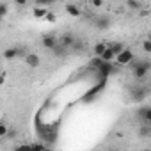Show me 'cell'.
<instances>
[{
  "label": "cell",
  "mask_w": 151,
  "mask_h": 151,
  "mask_svg": "<svg viewBox=\"0 0 151 151\" xmlns=\"http://www.w3.org/2000/svg\"><path fill=\"white\" fill-rule=\"evenodd\" d=\"M128 69L133 73V77L137 80H142L147 77V73L151 71V60L149 59H133L128 64Z\"/></svg>",
  "instance_id": "cell-1"
},
{
  "label": "cell",
  "mask_w": 151,
  "mask_h": 151,
  "mask_svg": "<svg viewBox=\"0 0 151 151\" xmlns=\"http://www.w3.org/2000/svg\"><path fill=\"white\" fill-rule=\"evenodd\" d=\"M146 96H147V87H144V86H133V87H130V98H132V101L140 103L142 100H146Z\"/></svg>",
  "instance_id": "cell-2"
},
{
  "label": "cell",
  "mask_w": 151,
  "mask_h": 151,
  "mask_svg": "<svg viewBox=\"0 0 151 151\" xmlns=\"http://www.w3.org/2000/svg\"><path fill=\"white\" fill-rule=\"evenodd\" d=\"M29 53L22 48V46H13V48H6L4 50V59L6 60H13L16 57H27Z\"/></svg>",
  "instance_id": "cell-3"
},
{
  "label": "cell",
  "mask_w": 151,
  "mask_h": 151,
  "mask_svg": "<svg viewBox=\"0 0 151 151\" xmlns=\"http://www.w3.org/2000/svg\"><path fill=\"white\" fill-rule=\"evenodd\" d=\"M137 117L142 121V124H151V105H142V107H139Z\"/></svg>",
  "instance_id": "cell-4"
},
{
  "label": "cell",
  "mask_w": 151,
  "mask_h": 151,
  "mask_svg": "<svg viewBox=\"0 0 151 151\" xmlns=\"http://www.w3.org/2000/svg\"><path fill=\"white\" fill-rule=\"evenodd\" d=\"M110 18L107 16V14H100V16H96L94 20H93V25L98 29V30H107L109 27H110Z\"/></svg>",
  "instance_id": "cell-5"
},
{
  "label": "cell",
  "mask_w": 151,
  "mask_h": 151,
  "mask_svg": "<svg viewBox=\"0 0 151 151\" xmlns=\"http://www.w3.org/2000/svg\"><path fill=\"white\" fill-rule=\"evenodd\" d=\"M41 45H43V48H46V50H50V52H52V50L59 45V37H57L55 34H46V36H43Z\"/></svg>",
  "instance_id": "cell-6"
},
{
  "label": "cell",
  "mask_w": 151,
  "mask_h": 151,
  "mask_svg": "<svg viewBox=\"0 0 151 151\" xmlns=\"http://www.w3.org/2000/svg\"><path fill=\"white\" fill-rule=\"evenodd\" d=\"M133 59H135V53H133L130 48H126L121 55H117V57H116V62H117V64H121V66H128Z\"/></svg>",
  "instance_id": "cell-7"
},
{
  "label": "cell",
  "mask_w": 151,
  "mask_h": 151,
  "mask_svg": "<svg viewBox=\"0 0 151 151\" xmlns=\"http://www.w3.org/2000/svg\"><path fill=\"white\" fill-rule=\"evenodd\" d=\"M75 41H77V37H75L71 32H66V34H62L60 37H59V43L62 45V46H66V48H69L71 50V46L75 45Z\"/></svg>",
  "instance_id": "cell-8"
},
{
  "label": "cell",
  "mask_w": 151,
  "mask_h": 151,
  "mask_svg": "<svg viewBox=\"0 0 151 151\" xmlns=\"http://www.w3.org/2000/svg\"><path fill=\"white\" fill-rule=\"evenodd\" d=\"M100 73H101V77H109V75H114V73H117L119 69L112 64V62H103L101 64V68L98 69Z\"/></svg>",
  "instance_id": "cell-9"
},
{
  "label": "cell",
  "mask_w": 151,
  "mask_h": 151,
  "mask_svg": "<svg viewBox=\"0 0 151 151\" xmlns=\"http://www.w3.org/2000/svg\"><path fill=\"white\" fill-rule=\"evenodd\" d=\"M107 50H109L107 41H98V43L94 45V48H93V53H94V57H101Z\"/></svg>",
  "instance_id": "cell-10"
},
{
  "label": "cell",
  "mask_w": 151,
  "mask_h": 151,
  "mask_svg": "<svg viewBox=\"0 0 151 151\" xmlns=\"http://www.w3.org/2000/svg\"><path fill=\"white\" fill-rule=\"evenodd\" d=\"M25 62H27L29 68H37V66L41 64V59H39L37 53H29V55L25 57Z\"/></svg>",
  "instance_id": "cell-11"
},
{
  "label": "cell",
  "mask_w": 151,
  "mask_h": 151,
  "mask_svg": "<svg viewBox=\"0 0 151 151\" xmlns=\"http://www.w3.org/2000/svg\"><path fill=\"white\" fill-rule=\"evenodd\" d=\"M69 52H71V50H69V48H66V46H62L60 43H59V45H57V46L52 50V53H53L55 57H66Z\"/></svg>",
  "instance_id": "cell-12"
},
{
  "label": "cell",
  "mask_w": 151,
  "mask_h": 151,
  "mask_svg": "<svg viewBox=\"0 0 151 151\" xmlns=\"http://www.w3.org/2000/svg\"><path fill=\"white\" fill-rule=\"evenodd\" d=\"M110 48H112V52H114V55L117 57V55H121L124 50H126V45L124 43H121V41H117V43H114V45H110Z\"/></svg>",
  "instance_id": "cell-13"
},
{
  "label": "cell",
  "mask_w": 151,
  "mask_h": 151,
  "mask_svg": "<svg viewBox=\"0 0 151 151\" xmlns=\"http://www.w3.org/2000/svg\"><path fill=\"white\" fill-rule=\"evenodd\" d=\"M84 50H86V43L82 39H77V41H75V45L71 46V53H80Z\"/></svg>",
  "instance_id": "cell-14"
},
{
  "label": "cell",
  "mask_w": 151,
  "mask_h": 151,
  "mask_svg": "<svg viewBox=\"0 0 151 151\" xmlns=\"http://www.w3.org/2000/svg\"><path fill=\"white\" fill-rule=\"evenodd\" d=\"M66 13L69 14V16H80V9H78V6H75V4H68L66 6Z\"/></svg>",
  "instance_id": "cell-15"
},
{
  "label": "cell",
  "mask_w": 151,
  "mask_h": 151,
  "mask_svg": "<svg viewBox=\"0 0 151 151\" xmlns=\"http://www.w3.org/2000/svg\"><path fill=\"white\" fill-rule=\"evenodd\" d=\"M139 135L140 137H149L151 135V124H140L139 126Z\"/></svg>",
  "instance_id": "cell-16"
},
{
  "label": "cell",
  "mask_w": 151,
  "mask_h": 151,
  "mask_svg": "<svg viewBox=\"0 0 151 151\" xmlns=\"http://www.w3.org/2000/svg\"><path fill=\"white\" fill-rule=\"evenodd\" d=\"M114 59H116V55H114V52H112V48L109 46V50H107V52H105V53L101 55V60H103V62H112Z\"/></svg>",
  "instance_id": "cell-17"
},
{
  "label": "cell",
  "mask_w": 151,
  "mask_h": 151,
  "mask_svg": "<svg viewBox=\"0 0 151 151\" xmlns=\"http://www.w3.org/2000/svg\"><path fill=\"white\" fill-rule=\"evenodd\" d=\"M34 16L36 18H46L48 16V11L45 7H34Z\"/></svg>",
  "instance_id": "cell-18"
},
{
  "label": "cell",
  "mask_w": 151,
  "mask_h": 151,
  "mask_svg": "<svg viewBox=\"0 0 151 151\" xmlns=\"http://www.w3.org/2000/svg\"><path fill=\"white\" fill-rule=\"evenodd\" d=\"M9 130L11 128H7V124H0V137H2V139H7V133H9Z\"/></svg>",
  "instance_id": "cell-19"
},
{
  "label": "cell",
  "mask_w": 151,
  "mask_h": 151,
  "mask_svg": "<svg viewBox=\"0 0 151 151\" xmlns=\"http://www.w3.org/2000/svg\"><path fill=\"white\" fill-rule=\"evenodd\" d=\"M142 52L144 53H151V41L149 39H144L142 41Z\"/></svg>",
  "instance_id": "cell-20"
},
{
  "label": "cell",
  "mask_w": 151,
  "mask_h": 151,
  "mask_svg": "<svg viewBox=\"0 0 151 151\" xmlns=\"http://www.w3.org/2000/svg\"><path fill=\"white\" fill-rule=\"evenodd\" d=\"M14 151H32V144H20L14 147Z\"/></svg>",
  "instance_id": "cell-21"
},
{
  "label": "cell",
  "mask_w": 151,
  "mask_h": 151,
  "mask_svg": "<svg viewBox=\"0 0 151 151\" xmlns=\"http://www.w3.org/2000/svg\"><path fill=\"white\" fill-rule=\"evenodd\" d=\"M7 9H9V7H7L6 2H0V18H4V16L7 14Z\"/></svg>",
  "instance_id": "cell-22"
},
{
  "label": "cell",
  "mask_w": 151,
  "mask_h": 151,
  "mask_svg": "<svg viewBox=\"0 0 151 151\" xmlns=\"http://www.w3.org/2000/svg\"><path fill=\"white\" fill-rule=\"evenodd\" d=\"M126 6H128L130 9H142V4H139V2H133V0H128V2H126Z\"/></svg>",
  "instance_id": "cell-23"
},
{
  "label": "cell",
  "mask_w": 151,
  "mask_h": 151,
  "mask_svg": "<svg viewBox=\"0 0 151 151\" xmlns=\"http://www.w3.org/2000/svg\"><path fill=\"white\" fill-rule=\"evenodd\" d=\"M32 151H46V149H45V146H41V144H32Z\"/></svg>",
  "instance_id": "cell-24"
},
{
  "label": "cell",
  "mask_w": 151,
  "mask_h": 151,
  "mask_svg": "<svg viewBox=\"0 0 151 151\" xmlns=\"http://www.w3.org/2000/svg\"><path fill=\"white\" fill-rule=\"evenodd\" d=\"M16 135H18V132H16V130H13V128H11V130H9V133H7V139H14V137H16Z\"/></svg>",
  "instance_id": "cell-25"
},
{
  "label": "cell",
  "mask_w": 151,
  "mask_h": 151,
  "mask_svg": "<svg viewBox=\"0 0 151 151\" xmlns=\"http://www.w3.org/2000/svg\"><path fill=\"white\" fill-rule=\"evenodd\" d=\"M46 20H48V22H52V23H53V22H55V20H57V18H55V14H53V13H48V16H46Z\"/></svg>",
  "instance_id": "cell-26"
},
{
  "label": "cell",
  "mask_w": 151,
  "mask_h": 151,
  "mask_svg": "<svg viewBox=\"0 0 151 151\" xmlns=\"http://www.w3.org/2000/svg\"><path fill=\"white\" fill-rule=\"evenodd\" d=\"M93 6H94V7H101V6H103V0H94Z\"/></svg>",
  "instance_id": "cell-27"
},
{
  "label": "cell",
  "mask_w": 151,
  "mask_h": 151,
  "mask_svg": "<svg viewBox=\"0 0 151 151\" xmlns=\"http://www.w3.org/2000/svg\"><path fill=\"white\" fill-rule=\"evenodd\" d=\"M147 39H149V41H151V34H149V37H147Z\"/></svg>",
  "instance_id": "cell-28"
},
{
  "label": "cell",
  "mask_w": 151,
  "mask_h": 151,
  "mask_svg": "<svg viewBox=\"0 0 151 151\" xmlns=\"http://www.w3.org/2000/svg\"><path fill=\"white\" fill-rule=\"evenodd\" d=\"M146 151H149V149H146Z\"/></svg>",
  "instance_id": "cell-29"
}]
</instances>
